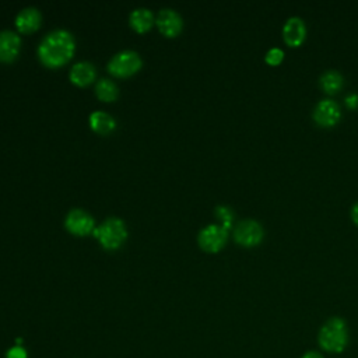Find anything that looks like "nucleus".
I'll list each match as a JSON object with an SVG mask.
<instances>
[{
    "mask_svg": "<svg viewBox=\"0 0 358 358\" xmlns=\"http://www.w3.org/2000/svg\"><path fill=\"white\" fill-rule=\"evenodd\" d=\"M215 213H217V217L222 220V227H225L228 229L231 227V222H232V218H234L232 210L225 207V206H220V207L215 208Z\"/></svg>",
    "mask_w": 358,
    "mask_h": 358,
    "instance_id": "19",
    "label": "nucleus"
},
{
    "mask_svg": "<svg viewBox=\"0 0 358 358\" xmlns=\"http://www.w3.org/2000/svg\"><path fill=\"white\" fill-rule=\"evenodd\" d=\"M42 21L41 11L36 7H24L15 17V25L21 32H32L35 31Z\"/></svg>",
    "mask_w": 358,
    "mask_h": 358,
    "instance_id": "12",
    "label": "nucleus"
},
{
    "mask_svg": "<svg viewBox=\"0 0 358 358\" xmlns=\"http://www.w3.org/2000/svg\"><path fill=\"white\" fill-rule=\"evenodd\" d=\"M95 76H96L95 66L87 60L77 62L70 69V80L77 85H87L92 83Z\"/></svg>",
    "mask_w": 358,
    "mask_h": 358,
    "instance_id": "13",
    "label": "nucleus"
},
{
    "mask_svg": "<svg viewBox=\"0 0 358 358\" xmlns=\"http://www.w3.org/2000/svg\"><path fill=\"white\" fill-rule=\"evenodd\" d=\"M95 94L102 101H113L119 94V88H117L115 81H112L110 78L103 77V78H99L96 81Z\"/></svg>",
    "mask_w": 358,
    "mask_h": 358,
    "instance_id": "17",
    "label": "nucleus"
},
{
    "mask_svg": "<svg viewBox=\"0 0 358 358\" xmlns=\"http://www.w3.org/2000/svg\"><path fill=\"white\" fill-rule=\"evenodd\" d=\"M90 124L96 133L106 134L115 129L116 122H115L113 116L106 113L105 110H94L90 115Z\"/></svg>",
    "mask_w": 358,
    "mask_h": 358,
    "instance_id": "15",
    "label": "nucleus"
},
{
    "mask_svg": "<svg viewBox=\"0 0 358 358\" xmlns=\"http://www.w3.org/2000/svg\"><path fill=\"white\" fill-rule=\"evenodd\" d=\"M351 218H352V221L358 225V201L352 206V208H351Z\"/></svg>",
    "mask_w": 358,
    "mask_h": 358,
    "instance_id": "22",
    "label": "nucleus"
},
{
    "mask_svg": "<svg viewBox=\"0 0 358 358\" xmlns=\"http://www.w3.org/2000/svg\"><path fill=\"white\" fill-rule=\"evenodd\" d=\"M301 358H323V357H322V354L317 352V351H308V352H305Z\"/></svg>",
    "mask_w": 358,
    "mask_h": 358,
    "instance_id": "23",
    "label": "nucleus"
},
{
    "mask_svg": "<svg viewBox=\"0 0 358 358\" xmlns=\"http://www.w3.org/2000/svg\"><path fill=\"white\" fill-rule=\"evenodd\" d=\"M76 49V41L70 31L57 28L48 32L39 46L38 56L45 66L57 67L70 60Z\"/></svg>",
    "mask_w": 358,
    "mask_h": 358,
    "instance_id": "1",
    "label": "nucleus"
},
{
    "mask_svg": "<svg viewBox=\"0 0 358 358\" xmlns=\"http://www.w3.org/2000/svg\"><path fill=\"white\" fill-rule=\"evenodd\" d=\"M319 345L327 352H341L348 343L347 324L341 317H330L320 329Z\"/></svg>",
    "mask_w": 358,
    "mask_h": 358,
    "instance_id": "2",
    "label": "nucleus"
},
{
    "mask_svg": "<svg viewBox=\"0 0 358 358\" xmlns=\"http://www.w3.org/2000/svg\"><path fill=\"white\" fill-rule=\"evenodd\" d=\"M105 249H117L127 236L126 224L119 217H108L92 231Z\"/></svg>",
    "mask_w": 358,
    "mask_h": 358,
    "instance_id": "3",
    "label": "nucleus"
},
{
    "mask_svg": "<svg viewBox=\"0 0 358 358\" xmlns=\"http://www.w3.org/2000/svg\"><path fill=\"white\" fill-rule=\"evenodd\" d=\"M143 64L140 55L133 49H123L115 53L108 62V70L113 76L127 77L136 73Z\"/></svg>",
    "mask_w": 358,
    "mask_h": 358,
    "instance_id": "4",
    "label": "nucleus"
},
{
    "mask_svg": "<svg viewBox=\"0 0 358 358\" xmlns=\"http://www.w3.org/2000/svg\"><path fill=\"white\" fill-rule=\"evenodd\" d=\"M21 48V38L10 29L0 31V60L11 62L17 57Z\"/></svg>",
    "mask_w": 358,
    "mask_h": 358,
    "instance_id": "11",
    "label": "nucleus"
},
{
    "mask_svg": "<svg viewBox=\"0 0 358 358\" xmlns=\"http://www.w3.org/2000/svg\"><path fill=\"white\" fill-rule=\"evenodd\" d=\"M313 120L320 127H333L341 117V109L333 99H322L313 109Z\"/></svg>",
    "mask_w": 358,
    "mask_h": 358,
    "instance_id": "8",
    "label": "nucleus"
},
{
    "mask_svg": "<svg viewBox=\"0 0 358 358\" xmlns=\"http://www.w3.org/2000/svg\"><path fill=\"white\" fill-rule=\"evenodd\" d=\"M319 84H320V88L326 92V94H336L338 92L341 88H343V84H344V78L343 76L336 71V70H329L326 73H323L319 78Z\"/></svg>",
    "mask_w": 358,
    "mask_h": 358,
    "instance_id": "16",
    "label": "nucleus"
},
{
    "mask_svg": "<svg viewBox=\"0 0 358 358\" xmlns=\"http://www.w3.org/2000/svg\"><path fill=\"white\" fill-rule=\"evenodd\" d=\"M345 103H347V106L351 108V109L357 108V106H358V95H357V94L348 95V96L345 98Z\"/></svg>",
    "mask_w": 358,
    "mask_h": 358,
    "instance_id": "21",
    "label": "nucleus"
},
{
    "mask_svg": "<svg viewBox=\"0 0 358 358\" xmlns=\"http://www.w3.org/2000/svg\"><path fill=\"white\" fill-rule=\"evenodd\" d=\"M227 238H228V229L225 227L210 224L199 232L197 242L201 246V249L207 252H218L225 245Z\"/></svg>",
    "mask_w": 358,
    "mask_h": 358,
    "instance_id": "6",
    "label": "nucleus"
},
{
    "mask_svg": "<svg viewBox=\"0 0 358 358\" xmlns=\"http://www.w3.org/2000/svg\"><path fill=\"white\" fill-rule=\"evenodd\" d=\"M282 38L288 46L296 48L303 43L306 38V27L299 17H291L282 27Z\"/></svg>",
    "mask_w": 358,
    "mask_h": 358,
    "instance_id": "10",
    "label": "nucleus"
},
{
    "mask_svg": "<svg viewBox=\"0 0 358 358\" xmlns=\"http://www.w3.org/2000/svg\"><path fill=\"white\" fill-rule=\"evenodd\" d=\"M264 236V231L262 228V225L255 221V220H242L236 224V227L234 228V239L236 243L246 246V248H252L259 245L263 241Z\"/></svg>",
    "mask_w": 358,
    "mask_h": 358,
    "instance_id": "5",
    "label": "nucleus"
},
{
    "mask_svg": "<svg viewBox=\"0 0 358 358\" xmlns=\"http://www.w3.org/2000/svg\"><path fill=\"white\" fill-rule=\"evenodd\" d=\"M6 358H28V352L22 345H14L7 350Z\"/></svg>",
    "mask_w": 358,
    "mask_h": 358,
    "instance_id": "20",
    "label": "nucleus"
},
{
    "mask_svg": "<svg viewBox=\"0 0 358 358\" xmlns=\"http://www.w3.org/2000/svg\"><path fill=\"white\" fill-rule=\"evenodd\" d=\"M64 225L76 235H87L95 229L94 217L84 208H71L64 218Z\"/></svg>",
    "mask_w": 358,
    "mask_h": 358,
    "instance_id": "7",
    "label": "nucleus"
},
{
    "mask_svg": "<svg viewBox=\"0 0 358 358\" xmlns=\"http://www.w3.org/2000/svg\"><path fill=\"white\" fill-rule=\"evenodd\" d=\"M155 22L159 28V31L168 36H175L180 32L183 27L182 15L173 10V8H161L157 14Z\"/></svg>",
    "mask_w": 358,
    "mask_h": 358,
    "instance_id": "9",
    "label": "nucleus"
},
{
    "mask_svg": "<svg viewBox=\"0 0 358 358\" xmlns=\"http://www.w3.org/2000/svg\"><path fill=\"white\" fill-rule=\"evenodd\" d=\"M284 59V52L280 49V48H271L267 53H266V63L270 64V66H277L282 62Z\"/></svg>",
    "mask_w": 358,
    "mask_h": 358,
    "instance_id": "18",
    "label": "nucleus"
},
{
    "mask_svg": "<svg viewBox=\"0 0 358 358\" xmlns=\"http://www.w3.org/2000/svg\"><path fill=\"white\" fill-rule=\"evenodd\" d=\"M129 21H130V25L137 32H145L147 29L151 28V25L154 22V15H152L151 10H148L145 7H137L130 13Z\"/></svg>",
    "mask_w": 358,
    "mask_h": 358,
    "instance_id": "14",
    "label": "nucleus"
}]
</instances>
